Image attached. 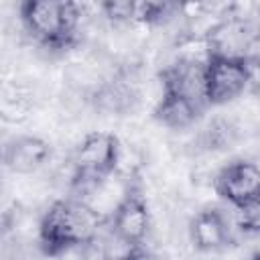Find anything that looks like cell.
<instances>
[{
    "mask_svg": "<svg viewBox=\"0 0 260 260\" xmlns=\"http://www.w3.org/2000/svg\"><path fill=\"white\" fill-rule=\"evenodd\" d=\"M213 191L232 209L260 201V165L250 158L228 160L213 177Z\"/></svg>",
    "mask_w": 260,
    "mask_h": 260,
    "instance_id": "cell-6",
    "label": "cell"
},
{
    "mask_svg": "<svg viewBox=\"0 0 260 260\" xmlns=\"http://www.w3.org/2000/svg\"><path fill=\"white\" fill-rule=\"evenodd\" d=\"M51 144L37 134H18L4 144L2 162L12 175L28 177L39 173L51 160Z\"/></svg>",
    "mask_w": 260,
    "mask_h": 260,
    "instance_id": "cell-8",
    "label": "cell"
},
{
    "mask_svg": "<svg viewBox=\"0 0 260 260\" xmlns=\"http://www.w3.org/2000/svg\"><path fill=\"white\" fill-rule=\"evenodd\" d=\"M120 138L108 130H93L81 138L71 154V185L79 193L100 189L118 169Z\"/></svg>",
    "mask_w": 260,
    "mask_h": 260,
    "instance_id": "cell-3",
    "label": "cell"
},
{
    "mask_svg": "<svg viewBox=\"0 0 260 260\" xmlns=\"http://www.w3.org/2000/svg\"><path fill=\"white\" fill-rule=\"evenodd\" d=\"M106 217L79 195L55 199L37 225L39 250L47 258H61L95 244Z\"/></svg>",
    "mask_w": 260,
    "mask_h": 260,
    "instance_id": "cell-1",
    "label": "cell"
},
{
    "mask_svg": "<svg viewBox=\"0 0 260 260\" xmlns=\"http://www.w3.org/2000/svg\"><path fill=\"white\" fill-rule=\"evenodd\" d=\"M256 32L252 26L242 18H228L217 22L207 32V53L232 55V57H246L248 49L252 47Z\"/></svg>",
    "mask_w": 260,
    "mask_h": 260,
    "instance_id": "cell-10",
    "label": "cell"
},
{
    "mask_svg": "<svg viewBox=\"0 0 260 260\" xmlns=\"http://www.w3.org/2000/svg\"><path fill=\"white\" fill-rule=\"evenodd\" d=\"M18 20L39 47L65 51L77 43L81 6L71 0H24L18 4Z\"/></svg>",
    "mask_w": 260,
    "mask_h": 260,
    "instance_id": "cell-2",
    "label": "cell"
},
{
    "mask_svg": "<svg viewBox=\"0 0 260 260\" xmlns=\"http://www.w3.org/2000/svg\"><path fill=\"white\" fill-rule=\"evenodd\" d=\"M232 211H234V215H232L234 230L248 234V236L260 234V201L250 203L240 209H232Z\"/></svg>",
    "mask_w": 260,
    "mask_h": 260,
    "instance_id": "cell-12",
    "label": "cell"
},
{
    "mask_svg": "<svg viewBox=\"0 0 260 260\" xmlns=\"http://www.w3.org/2000/svg\"><path fill=\"white\" fill-rule=\"evenodd\" d=\"M32 106L35 102L26 91L18 87H6L2 93V106H0L2 120L6 124H22L30 116Z\"/></svg>",
    "mask_w": 260,
    "mask_h": 260,
    "instance_id": "cell-11",
    "label": "cell"
},
{
    "mask_svg": "<svg viewBox=\"0 0 260 260\" xmlns=\"http://www.w3.org/2000/svg\"><path fill=\"white\" fill-rule=\"evenodd\" d=\"M173 6L167 2H136V16L134 22L140 24H158L167 16H171Z\"/></svg>",
    "mask_w": 260,
    "mask_h": 260,
    "instance_id": "cell-13",
    "label": "cell"
},
{
    "mask_svg": "<svg viewBox=\"0 0 260 260\" xmlns=\"http://www.w3.org/2000/svg\"><path fill=\"white\" fill-rule=\"evenodd\" d=\"M189 242L201 254H215L232 246L234 223L219 207H203L189 221Z\"/></svg>",
    "mask_w": 260,
    "mask_h": 260,
    "instance_id": "cell-7",
    "label": "cell"
},
{
    "mask_svg": "<svg viewBox=\"0 0 260 260\" xmlns=\"http://www.w3.org/2000/svg\"><path fill=\"white\" fill-rule=\"evenodd\" d=\"M104 16L112 22H134L136 16V2L128 0H114V2H104L100 4Z\"/></svg>",
    "mask_w": 260,
    "mask_h": 260,
    "instance_id": "cell-14",
    "label": "cell"
},
{
    "mask_svg": "<svg viewBox=\"0 0 260 260\" xmlns=\"http://www.w3.org/2000/svg\"><path fill=\"white\" fill-rule=\"evenodd\" d=\"M248 260H260V250H256V252H252V254L248 256Z\"/></svg>",
    "mask_w": 260,
    "mask_h": 260,
    "instance_id": "cell-16",
    "label": "cell"
},
{
    "mask_svg": "<svg viewBox=\"0 0 260 260\" xmlns=\"http://www.w3.org/2000/svg\"><path fill=\"white\" fill-rule=\"evenodd\" d=\"M246 67H248V91L246 93L260 95V55H248Z\"/></svg>",
    "mask_w": 260,
    "mask_h": 260,
    "instance_id": "cell-15",
    "label": "cell"
},
{
    "mask_svg": "<svg viewBox=\"0 0 260 260\" xmlns=\"http://www.w3.org/2000/svg\"><path fill=\"white\" fill-rule=\"evenodd\" d=\"M248 57V55H246ZM246 57L207 53L203 59V89L209 108L225 106L248 91Z\"/></svg>",
    "mask_w": 260,
    "mask_h": 260,
    "instance_id": "cell-5",
    "label": "cell"
},
{
    "mask_svg": "<svg viewBox=\"0 0 260 260\" xmlns=\"http://www.w3.org/2000/svg\"><path fill=\"white\" fill-rule=\"evenodd\" d=\"M205 110V106L181 95L175 89L160 85V95L154 104L152 116L160 126L169 130H187L201 118Z\"/></svg>",
    "mask_w": 260,
    "mask_h": 260,
    "instance_id": "cell-9",
    "label": "cell"
},
{
    "mask_svg": "<svg viewBox=\"0 0 260 260\" xmlns=\"http://www.w3.org/2000/svg\"><path fill=\"white\" fill-rule=\"evenodd\" d=\"M108 228L112 238L128 252H138L150 232V207L138 183H130L118 197Z\"/></svg>",
    "mask_w": 260,
    "mask_h": 260,
    "instance_id": "cell-4",
    "label": "cell"
}]
</instances>
